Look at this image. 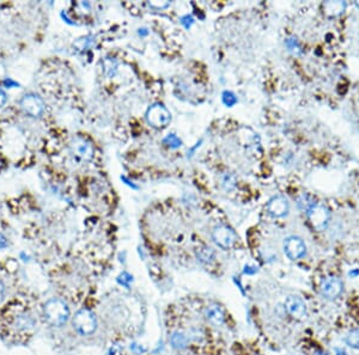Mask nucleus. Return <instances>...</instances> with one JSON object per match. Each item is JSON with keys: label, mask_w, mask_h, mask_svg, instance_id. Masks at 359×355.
<instances>
[{"label": "nucleus", "mask_w": 359, "mask_h": 355, "mask_svg": "<svg viewBox=\"0 0 359 355\" xmlns=\"http://www.w3.org/2000/svg\"><path fill=\"white\" fill-rule=\"evenodd\" d=\"M44 315L46 321L53 326H61L70 317V308L67 304L58 298L49 299L45 304Z\"/></svg>", "instance_id": "1"}, {"label": "nucleus", "mask_w": 359, "mask_h": 355, "mask_svg": "<svg viewBox=\"0 0 359 355\" xmlns=\"http://www.w3.org/2000/svg\"><path fill=\"white\" fill-rule=\"evenodd\" d=\"M72 324L78 334L89 336L92 335L97 329V318H96L94 312L88 310V308H81L74 315Z\"/></svg>", "instance_id": "2"}, {"label": "nucleus", "mask_w": 359, "mask_h": 355, "mask_svg": "<svg viewBox=\"0 0 359 355\" xmlns=\"http://www.w3.org/2000/svg\"><path fill=\"white\" fill-rule=\"evenodd\" d=\"M305 214H307L309 223H310V225L314 230L323 231L328 226L330 220V212L326 206L315 202V204L305 212Z\"/></svg>", "instance_id": "3"}, {"label": "nucleus", "mask_w": 359, "mask_h": 355, "mask_svg": "<svg viewBox=\"0 0 359 355\" xmlns=\"http://www.w3.org/2000/svg\"><path fill=\"white\" fill-rule=\"evenodd\" d=\"M146 121L155 128H165L172 121V114L163 104L156 103L146 112Z\"/></svg>", "instance_id": "4"}, {"label": "nucleus", "mask_w": 359, "mask_h": 355, "mask_svg": "<svg viewBox=\"0 0 359 355\" xmlns=\"http://www.w3.org/2000/svg\"><path fill=\"white\" fill-rule=\"evenodd\" d=\"M71 154L79 161L88 162L94 157V145L84 137H76L70 145Z\"/></svg>", "instance_id": "5"}, {"label": "nucleus", "mask_w": 359, "mask_h": 355, "mask_svg": "<svg viewBox=\"0 0 359 355\" xmlns=\"http://www.w3.org/2000/svg\"><path fill=\"white\" fill-rule=\"evenodd\" d=\"M19 104L23 112L31 117H40L44 114L46 106L44 99L35 94L24 95Z\"/></svg>", "instance_id": "6"}, {"label": "nucleus", "mask_w": 359, "mask_h": 355, "mask_svg": "<svg viewBox=\"0 0 359 355\" xmlns=\"http://www.w3.org/2000/svg\"><path fill=\"white\" fill-rule=\"evenodd\" d=\"M236 233L231 227L226 225H218L212 231V239L222 249H229L236 242Z\"/></svg>", "instance_id": "7"}, {"label": "nucleus", "mask_w": 359, "mask_h": 355, "mask_svg": "<svg viewBox=\"0 0 359 355\" xmlns=\"http://www.w3.org/2000/svg\"><path fill=\"white\" fill-rule=\"evenodd\" d=\"M284 251L291 261H297L307 253V247H305L304 240L300 237L290 236L284 242Z\"/></svg>", "instance_id": "8"}, {"label": "nucleus", "mask_w": 359, "mask_h": 355, "mask_svg": "<svg viewBox=\"0 0 359 355\" xmlns=\"http://www.w3.org/2000/svg\"><path fill=\"white\" fill-rule=\"evenodd\" d=\"M267 213L272 218H283L289 214L290 205L289 201L286 200L285 196L283 195H276L273 196L267 204Z\"/></svg>", "instance_id": "9"}, {"label": "nucleus", "mask_w": 359, "mask_h": 355, "mask_svg": "<svg viewBox=\"0 0 359 355\" xmlns=\"http://www.w3.org/2000/svg\"><path fill=\"white\" fill-rule=\"evenodd\" d=\"M343 292V282L336 276H328L321 283V293L327 299L333 300Z\"/></svg>", "instance_id": "10"}, {"label": "nucleus", "mask_w": 359, "mask_h": 355, "mask_svg": "<svg viewBox=\"0 0 359 355\" xmlns=\"http://www.w3.org/2000/svg\"><path fill=\"white\" fill-rule=\"evenodd\" d=\"M285 307L291 317L297 319V321H303V319L307 318V306H305L304 301L301 298L293 296L289 297L285 301Z\"/></svg>", "instance_id": "11"}, {"label": "nucleus", "mask_w": 359, "mask_h": 355, "mask_svg": "<svg viewBox=\"0 0 359 355\" xmlns=\"http://www.w3.org/2000/svg\"><path fill=\"white\" fill-rule=\"evenodd\" d=\"M205 317L215 326H220L225 322V315L223 308L217 304H211L205 308Z\"/></svg>", "instance_id": "12"}, {"label": "nucleus", "mask_w": 359, "mask_h": 355, "mask_svg": "<svg viewBox=\"0 0 359 355\" xmlns=\"http://www.w3.org/2000/svg\"><path fill=\"white\" fill-rule=\"evenodd\" d=\"M347 3L341 2V0H336V2H326L322 4L323 13L328 17H337L341 16L346 11Z\"/></svg>", "instance_id": "13"}, {"label": "nucleus", "mask_w": 359, "mask_h": 355, "mask_svg": "<svg viewBox=\"0 0 359 355\" xmlns=\"http://www.w3.org/2000/svg\"><path fill=\"white\" fill-rule=\"evenodd\" d=\"M195 254H197L198 261L204 264L211 263V262L215 260V251L208 247L202 246L200 248H198L197 251H195Z\"/></svg>", "instance_id": "14"}, {"label": "nucleus", "mask_w": 359, "mask_h": 355, "mask_svg": "<svg viewBox=\"0 0 359 355\" xmlns=\"http://www.w3.org/2000/svg\"><path fill=\"white\" fill-rule=\"evenodd\" d=\"M187 343H188V339L184 334L179 331L173 334L172 344L174 348H176V349H183V348H186Z\"/></svg>", "instance_id": "15"}, {"label": "nucleus", "mask_w": 359, "mask_h": 355, "mask_svg": "<svg viewBox=\"0 0 359 355\" xmlns=\"http://www.w3.org/2000/svg\"><path fill=\"white\" fill-rule=\"evenodd\" d=\"M15 324L18 329H29L34 325V319L28 315H20L16 318Z\"/></svg>", "instance_id": "16"}, {"label": "nucleus", "mask_w": 359, "mask_h": 355, "mask_svg": "<svg viewBox=\"0 0 359 355\" xmlns=\"http://www.w3.org/2000/svg\"><path fill=\"white\" fill-rule=\"evenodd\" d=\"M346 343L351 348L359 349V330H352L351 332H348L346 336Z\"/></svg>", "instance_id": "17"}, {"label": "nucleus", "mask_w": 359, "mask_h": 355, "mask_svg": "<svg viewBox=\"0 0 359 355\" xmlns=\"http://www.w3.org/2000/svg\"><path fill=\"white\" fill-rule=\"evenodd\" d=\"M116 62L114 61L112 59H107L104 60V62H103V69H104V73L108 77H113L115 76L116 73Z\"/></svg>", "instance_id": "18"}, {"label": "nucleus", "mask_w": 359, "mask_h": 355, "mask_svg": "<svg viewBox=\"0 0 359 355\" xmlns=\"http://www.w3.org/2000/svg\"><path fill=\"white\" fill-rule=\"evenodd\" d=\"M223 188L226 191L233 190L235 186H236V177L234 175H231V173H226L225 176L223 177Z\"/></svg>", "instance_id": "19"}, {"label": "nucleus", "mask_w": 359, "mask_h": 355, "mask_svg": "<svg viewBox=\"0 0 359 355\" xmlns=\"http://www.w3.org/2000/svg\"><path fill=\"white\" fill-rule=\"evenodd\" d=\"M222 99H223V103L226 106H234L237 103L236 95H235L234 92H231V91H224Z\"/></svg>", "instance_id": "20"}, {"label": "nucleus", "mask_w": 359, "mask_h": 355, "mask_svg": "<svg viewBox=\"0 0 359 355\" xmlns=\"http://www.w3.org/2000/svg\"><path fill=\"white\" fill-rule=\"evenodd\" d=\"M163 143H164L165 145H168V146H170V147H173V148H177V147L181 146L182 141H181L180 138H177L175 134H169L168 137L164 138Z\"/></svg>", "instance_id": "21"}, {"label": "nucleus", "mask_w": 359, "mask_h": 355, "mask_svg": "<svg viewBox=\"0 0 359 355\" xmlns=\"http://www.w3.org/2000/svg\"><path fill=\"white\" fill-rule=\"evenodd\" d=\"M92 45H94V41L91 40V37H83L74 43V47H76L78 51H85V49L91 47Z\"/></svg>", "instance_id": "22"}, {"label": "nucleus", "mask_w": 359, "mask_h": 355, "mask_svg": "<svg viewBox=\"0 0 359 355\" xmlns=\"http://www.w3.org/2000/svg\"><path fill=\"white\" fill-rule=\"evenodd\" d=\"M285 45L287 49H289L291 53H293V54H300L301 53V47L300 45H298L296 38H287Z\"/></svg>", "instance_id": "23"}, {"label": "nucleus", "mask_w": 359, "mask_h": 355, "mask_svg": "<svg viewBox=\"0 0 359 355\" xmlns=\"http://www.w3.org/2000/svg\"><path fill=\"white\" fill-rule=\"evenodd\" d=\"M181 23L183 24L186 29H189V28L192 27V24L194 23V19L192 16L187 15V16H184V17H182V18H181Z\"/></svg>", "instance_id": "24"}, {"label": "nucleus", "mask_w": 359, "mask_h": 355, "mask_svg": "<svg viewBox=\"0 0 359 355\" xmlns=\"http://www.w3.org/2000/svg\"><path fill=\"white\" fill-rule=\"evenodd\" d=\"M120 278H122L123 280H119V282L122 283V285L126 286V287H129V283L132 281V276H131L130 274H127V273H122V274L120 275Z\"/></svg>", "instance_id": "25"}, {"label": "nucleus", "mask_w": 359, "mask_h": 355, "mask_svg": "<svg viewBox=\"0 0 359 355\" xmlns=\"http://www.w3.org/2000/svg\"><path fill=\"white\" fill-rule=\"evenodd\" d=\"M8 247V239H6V237L4 234L0 233V250L5 249V248Z\"/></svg>", "instance_id": "26"}, {"label": "nucleus", "mask_w": 359, "mask_h": 355, "mask_svg": "<svg viewBox=\"0 0 359 355\" xmlns=\"http://www.w3.org/2000/svg\"><path fill=\"white\" fill-rule=\"evenodd\" d=\"M4 85H5V86H8V87H16V86H19V84H18V83H16V81H13L12 79H10V78H8V79H5V80H4Z\"/></svg>", "instance_id": "27"}, {"label": "nucleus", "mask_w": 359, "mask_h": 355, "mask_svg": "<svg viewBox=\"0 0 359 355\" xmlns=\"http://www.w3.org/2000/svg\"><path fill=\"white\" fill-rule=\"evenodd\" d=\"M6 94H5V91L3 90L2 87H0V108H2L3 105L5 104V102H6Z\"/></svg>", "instance_id": "28"}, {"label": "nucleus", "mask_w": 359, "mask_h": 355, "mask_svg": "<svg viewBox=\"0 0 359 355\" xmlns=\"http://www.w3.org/2000/svg\"><path fill=\"white\" fill-rule=\"evenodd\" d=\"M4 296H5V285L4 282L0 280V301L4 299Z\"/></svg>", "instance_id": "29"}, {"label": "nucleus", "mask_w": 359, "mask_h": 355, "mask_svg": "<svg viewBox=\"0 0 359 355\" xmlns=\"http://www.w3.org/2000/svg\"><path fill=\"white\" fill-rule=\"evenodd\" d=\"M335 353H336V355H347L346 351H345L344 349H339V348L335 349Z\"/></svg>", "instance_id": "30"}, {"label": "nucleus", "mask_w": 359, "mask_h": 355, "mask_svg": "<svg viewBox=\"0 0 359 355\" xmlns=\"http://www.w3.org/2000/svg\"><path fill=\"white\" fill-rule=\"evenodd\" d=\"M359 274V272L358 271H355V272H353V273H350V276H355V275H358Z\"/></svg>", "instance_id": "31"}, {"label": "nucleus", "mask_w": 359, "mask_h": 355, "mask_svg": "<svg viewBox=\"0 0 359 355\" xmlns=\"http://www.w3.org/2000/svg\"><path fill=\"white\" fill-rule=\"evenodd\" d=\"M316 355H327V354L323 353V351H316Z\"/></svg>", "instance_id": "32"}, {"label": "nucleus", "mask_w": 359, "mask_h": 355, "mask_svg": "<svg viewBox=\"0 0 359 355\" xmlns=\"http://www.w3.org/2000/svg\"><path fill=\"white\" fill-rule=\"evenodd\" d=\"M354 5H355V8H358V10H359V2H354Z\"/></svg>", "instance_id": "33"}, {"label": "nucleus", "mask_w": 359, "mask_h": 355, "mask_svg": "<svg viewBox=\"0 0 359 355\" xmlns=\"http://www.w3.org/2000/svg\"><path fill=\"white\" fill-rule=\"evenodd\" d=\"M2 166H3V162H2V159H0V169H2Z\"/></svg>", "instance_id": "34"}]
</instances>
